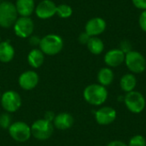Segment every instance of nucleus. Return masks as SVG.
<instances>
[{
    "mask_svg": "<svg viewBox=\"0 0 146 146\" xmlns=\"http://www.w3.org/2000/svg\"><path fill=\"white\" fill-rule=\"evenodd\" d=\"M84 99L92 105L99 106L104 104L108 98V91L100 84L88 85L83 92Z\"/></svg>",
    "mask_w": 146,
    "mask_h": 146,
    "instance_id": "f257e3e1",
    "label": "nucleus"
},
{
    "mask_svg": "<svg viewBox=\"0 0 146 146\" xmlns=\"http://www.w3.org/2000/svg\"><path fill=\"white\" fill-rule=\"evenodd\" d=\"M63 45V39L60 35L49 33L41 38L38 47L44 55L55 56L62 51Z\"/></svg>",
    "mask_w": 146,
    "mask_h": 146,
    "instance_id": "f03ea898",
    "label": "nucleus"
},
{
    "mask_svg": "<svg viewBox=\"0 0 146 146\" xmlns=\"http://www.w3.org/2000/svg\"><path fill=\"white\" fill-rule=\"evenodd\" d=\"M18 19L15 5L9 1L0 3V27L3 28L13 27Z\"/></svg>",
    "mask_w": 146,
    "mask_h": 146,
    "instance_id": "7ed1b4c3",
    "label": "nucleus"
},
{
    "mask_svg": "<svg viewBox=\"0 0 146 146\" xmlns=\"http://www.w3.org/2000/svg\"><path fill=\"white\" fill-rule=\"evenodd\" d=\"M54 128L52 122L45 119H38L31 125L32 136L39 141L47 140L52 136Z\"/></svg>",
    "mask_w": 146,
    "mask_h": 146,
    "instance_id": "20e7f679",
    "label": "nucleus"
},
{
    "mask_svg": "<svg viewBox=\"0 0 146 146\" xmlns=\"http://www.w3.org/2000/svg\"><path fill=\"white\" fill-rule=\"evenodd\" d=\"M127 68L132 74H142L146 69V59L143 54L137 50H131L125 55Z\"/></svg>",
    "mask_w": 146,
    "mask_h": 146,
    "instance_id": "39448f33",
    "label": "nucleus"
},
{
    "mask_svg": "<svg viewBox=\"0 0 146 146\" xmlns=\"http://www.w3.org/2000/svg\"><path fill=\"white\" fill-rule=\"evenodd\" d=\"M124 103L127 109L133 114L141 113L145 110L146 105L144 95L135 90L126 94L124 97Z\"/></svg>",
    "mask_w": 146,
    "mask_h": 146,
    "instance_id": "423d86ee",
    "label": "nucleus"
},
{
    "mask_svg": "<svg viewBox=\"0 0 146 146\" xmlns=\"http://www.w3.org/2000/svg\"><path fill=\"white\" fill-rule=\"evenodd\" d=\"M8 130L10 137L19 143L27 142L32 137L31 127L24 121L13 122Z\"/></svg>",
    "mask_w": 146,
    "mask_h": 146,
    "instance_id": "0eeeda50",
    "label": "nucleus"
},
{
    "mask_svg": "<svg viewBox=\"0 0 146 146\" xmlns=\"http://www.w3.org/2000/svg\"><path fill=\"white\" fill-rule=\"evenodd\" d=\"M0 104L5 112L15 113L21 106V98L18 92L9 90L1 95Z\"/></svg>",
    "mask_w": 146,
    "mask_h": 146,
    "instance_id": "6e6552de",
    "label": "nucleus"
},
{
    "mask_svg": "<svg viewBox=\"0 0 146 146\" xmlns=\"http://www.w3.org/2000/svg\"><path fill=\"white\" fill-rule=\"evenodd\" d=\"M15 34L21 38L31 37L34 31V22L31 17L19 16L13 26Z\"/></svg>",
    "mask_w": 146,
    "mask_h": 146,
    "instance_id": "1a4fd4ad",
    "label": "nucleus"
},
{
    "mask_svg": "<svg viewBox=\"0 0 146 146\" xmlns=\"http://www.w3.org/2000/svg\"><path fill=\"white\" fill-rule=\"evenodd\" d=\"M56 4L52 0H41L35 7L34 13L41 20H47L56 15Z\"/></svg>",
    "mask_w": 146,
    "mask_h": 146,
    "instance_id": "9d476101",
    "label": "nucleus"
},
{
    "mask_svg": "<svg viewBox=\"0 0 146 146\" xmlns=\"http://www.w3.org/2000/svg\"><path fill=\"white\" fill-rule=\"evenodd\" d=\"M107 27L106 21L102 17H93L87 21L85 26V32L90 37H98L103 34Z\"/></svg>",
    "mask_w": 146,
    "mask_h": 146,
    "instance_id": "9b49d317",
    "label": "nucleus"
},
{
    "mask_svg": "<svg viewBox=\"0 0 146 146\" xmlns=\"http://www.w3.org/2000/svg\"><path fill=\"white\" fill-rule=\"evenodd\" d=\"M117 116L116 110L110 106L99 108L95 113V120L101 126H108L113 123Z\"/></svg>",
    "mask_w": 146,
    "mask_h": 146,
    "instance_id": "f8f14e48",
    "label": "nucleus"
},
{
    "mask_svg": "<svg viewBox=\"0 0 146 146\" xmlns=\"http://www.w3.org/2000/svg\"><path fill=\"white\" fill-rule=\"evenodd\" d=\"M39 81L38 74L33 70H27L21 74L18 78V84L20 87L25 91H31L34 89Z\"/></svg>",
    "mask_w": 146,
    "mask_h": 146,
    "instance_id": "ddd939ff",
    "label": "nucleus"
},
{
    "mask_svg": "<svg viewBox=\"0 0 146 146\" xmlns=\"http://www.w3.org/2000/svg\"><path fill=\"white\" fill-rule=\"evenodd\" d=\"M125 53L119 48L110 50L106 52L104 57V61L109 68H117L124 63Z\"/></svg>",
    "mask_w": 146,
    "mask_h": 146,
    "instance_id": "4468645a",
    "label": "nucleus"
},
{
    "mask_svg": "<svg viewBox=\"0 0 146 146\" xmlns=\"http://www.w3.org/2000/svg\"><path fill=\"white\" fill-rule=\"evenodd\" d=\"M74 119L73 115L67 112H62L56 115L53 120L54 127L58 130H68L74 125Z\"/></svg>",
    "mask_w": 146,
    "mask_h": 146,
    "instance_id": "2eb2a0df",
    "label": "nucleus"
},
{
    "mask_svg": "<svg viewBox=\"0 0 146 146\" xmlns=\"http://www.w3.org/2000/svg\"><path fill=\"white\" fill-rule=\"evenodd\" d=\"M15 9L18 15L24 17H30L35 10V0H16Z\"/></svg>",
    "mask_w": 146,
    "mask_h": 146,
    "instance_id": "dca6fc26",
    "label": "nucleus"
},
{
    "mask_svg": "<svg viewBox=\"0 0 146 146\" xmlns=\"http://www.w3.org/2000/svg\"><path fill=\"white\" fill-rule=\"evenodd\" d=\"M15 48L9 41H1L0 42V62L3 63H8L11 62L15 56Z\"/></svg>",
    "mask_w": 146,
    "mask_h": 146,
    "instance_id": "f3484780",
    "label": "nucleus"
},
{
    "mask_svg": "<svg viewBox=\"0 0 146 146\" xmlns=\"http://www.w3.org/2000/svg\"><path fill=\"white\" fill-rule=\"evenodd\" d=\"M44 62V54L39 48H33L27 55V62L33 68H40Z\"/></svg>",
    "mask_w": 146,
    "mask_h": 146,
    "instance_id": "a211bd4d",
    "label": "nucleus"
},
{
    "mask_svg": "<svg viewBox=\"0 0 146 146\" xmlns=\"http://www.w3.org/2000/svg\"><path fill=\"white\" fill-rule=\"evenodd\" d=\"M115 78V74L113 70L111 69V68L109 67H104L102 68L97 75V79H98V84L104 86H109L110 85L112 84L113 80Z\"/></svg>",
    "mask_w": 146,
    "mask_h": 146,
    "instance_id": "6ab92c4d",
    "label": "nucleus"
},
{
    "mask_svg": "<svg viewBox=\"0 0 146 146\" xmlns=\"http://www.w3.org/2000/svg\"><path fill=\"white\" fill-rule=\"evenodd\" d=\"M137 86V79L135 75L132 73L125 74L120 80V86L123 92L126 93L134 91Z\"/></svg>",
    "mask_w": 146,
    "mask_h": 146,
    "instance_id": "aec40b11",
    "label": "nucleus"
},
{
    "mask_svg": "<svg viewBox=\"0 0 146 146\" xmlns=\"http://www.w3.org/2000/svg\"><path fill=\"white\" fill-rule=\"evenodd\" d=\"M88 50L93 55H100L104 50V43L98 37H91L86 44Z\"/></svg>",
    "mask_w": 146,
    "mask_h": 146,
    "instance_id": "412c9836",
    "label": "nucleus"
},
{
    "mask_svg": "<svg viewBox=\"0 0 146 146\" xmlns=\"http://www.w3.org/2000/svg\"><path fill=\"white\" fill-rule=\"evenodd\" d=\"M56 15H58L62 19L69 18L73 15V9L70 5L66 3H61L56 5Z\"/></svg>",
    "mask_w": 146,
    "mask_h": 146,
    "instance_id": "4be33fe9",
    "label": "nucleus"
},
{
    "mask_svg": "<svg viewBox=\"0 0 146 146\" xmlns=\"http://www.w3.org/2000/svg\"><path fill=\"white\" fill-rule=\"evenodd\" d=\"M127 146H146L145 138L142 135H135L131 138Z\"/></svg>",
    "mask_w": 146,
    "mask_h": 146,
    "instance_id": "5701e85b",
    "label": "nucleus"
},
{
    "mask_svg": "<svg viewBox=\"0 0 146 146\" xmlns=\"http://www.w3.org/2000/svg\"><path fill=\"white\" fill-rule=\"evenodd\" d=\"M12 124L11 117L9 113H3L0 115V127L3 129H9L10 125Z\"/></svg>",
    "mask_w": 146,
    "mask_h": 146,
    "instance_id": "b1692460",
    "label": "nucleus"
},
{
    "mask_svg": "<svg viewBox=\"0 0 146 146\" xmlns=\"http://www.w3.org/2000/svg\"><path fill=\"white\" fill-rule=\"evenodd\" d=\"M119 49L123 51L125 54L128 53L129 51L133 50L132 49V44L129 40H127V39H124L122 40L121 43H120V46H119Z\"/></svg>",
    "mask_w": 146,
    "mask_h": 146,
    "instance_id": "393cba45",
    "label": "nucleus"
},
{
    "mask_svg": "<svg viewBox=\"0 0 146 146\" xmlns=\"http://www.w3.org/2000/svg\"><path fill=\"white\" fill-rule=\"evenodd\" d=\"M139 26L140 29L146 33V9L143 10L139 17Z\"/></svg>",
    "mask_w": 146,
    "mask_h": 146,
    "instance_id": "a878e982",
    "label": "nucleus"
},
{
    "mask_svg": "<svg viewBox=\"0 0 146 146\" xmlns=\"http://www.w3.org/2000/svg\"><path fill=\"white\" fill-rule=\"evenodd\" d=\"M133 6L140 10H145L146 9V0H131Z\"/></svg>",
    "mask_w": 146,
    "mask_h": 146,
    "instance_id": "bb28decb",
    "label": "nucleus"
},
{
    "mask_svg": "<svg viewBox=\"0 0 146 146\" xmlns=\"http://www.w3.org/2000/svg\"><path fill=\"white\" fill-rule=\"evenodd\" d=\"M90 38H91V37H90L86 32H83V33H81L79 35V37H78V41H79L81 44H86L88 43Z\"/></svg>",
    "mask_w": 146,
    "mask_h": 146,
    "instance_id": "cd10ccee",
    "label": "nucleus"
},
{
    "mask_svg": "<svg viewBox=\"0 0 146 146\" xmlns=\"http://www.w3.org/2000/svg\"><path fill=\"white\" fill-rule=\"evenodd\" d=\"M40 40L41 38L36 35H32L31 37H29V43L32 46H38Z\"/></svg>",
    "mask_w": 146,
    "mask_h": 146,
    "instance_id": "c85d7f7f",
    "label": "nucleus"
},
{
    "mask_svg": "<svg viewBox=\"0 0 146 146\" xmlns=\"http://www.w3.org/2000/svg\"><path fill=\"white\" fill-rule=\"evenodd\" d=\"M55 116H56V115L52 111H47L45 113V115H44V119H45V120H47V121H49L50 122H53V120H54Z\"/></svg>",
    "mask_w": 146,
    "mask_h": 146,
    "instance_id": "c756f323",
    "label": "nucleus"
},
{
    "mask_svg": "<svg viewBox=\"0 0 146 146\" xmlns=\"http://www.w3.org/2000/svg\"><path fill=\"white\" fill-rule=\"evenodd\" d=\"M106 146H127V145L121 140H113L110 142Z\"/></svg>",
    "mask_w": 146,
    "mask_h": 146,
    "instance_id": "7c9ffc66",
    "label": "nucleus"
},
{
    "mask_svg": "<svg viewBox=\"0 0 146 146\" xmlns=\"http://www.w3.org/2000/svg\"><path fill=\"white\" fill-rule=\"evenodd\" d=\"M1 95H2V94L0 93V101H1Z\"/></svg>",
    "mask_w": 146,
    "mask_h": 146,
    "instance_id": "2f4dec72",
    "label": "nucleus"
},
{
    "mask_svg": "<svg viewBox=\"0 0 146 146\" xmlns=\"http://www.w3.org/2000/svg\"><path fill=\"white\" fill-rule=\"evenodd\" d=\"M1 41H2V40H1V36H0V42H1Z\"/></svg>",
    "mask_w": 146,
    "mask_h": 146,
    "instance_id": "473e14b6",
    "label": "nucleus"
}]
</instances>
